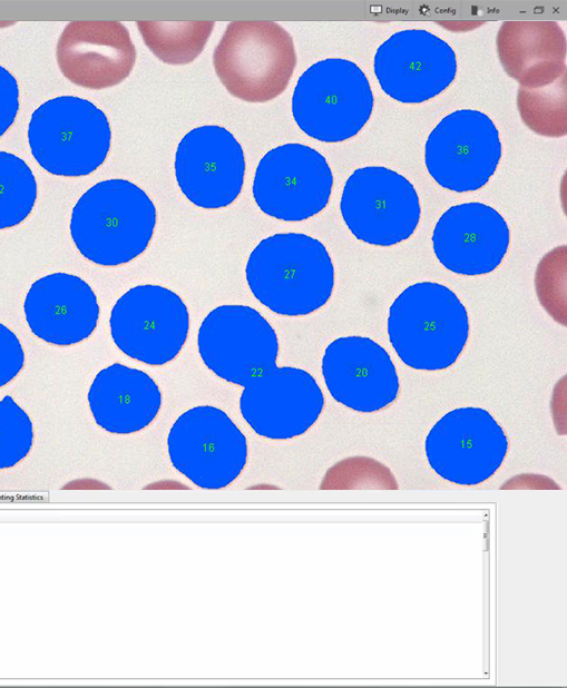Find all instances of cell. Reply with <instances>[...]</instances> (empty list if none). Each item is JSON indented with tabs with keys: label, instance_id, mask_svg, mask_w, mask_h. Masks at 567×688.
I'll use <instances>...</instances> for the list:
<instances>
[{
	"label": "cell",
	"instance_id": "obj_1",
	"mask_svg": "<svg viewBox=\"0 0 567 688\" xmlns=\"http://www.w3.org/2000/svg\"><path fill=\"white\" fill-rule=\"evenodd\" d=\"M245 278L261 304L284 316H304L324 306L335 282L326 247L300 233L262 239L248 256Z\"/></svg>",
	"mask_w": 567,
	"mask_h": 688
},
{
	"label": "cell",
	"instance_id": "obj_2",
	"mask_svg": "<svg viewBox=\"0 0 567 688\" xmlns=\"http://www.w3.org/2000/svg\"><path fill=\"white\" fill-rule=\"evenodd\" d=\"M156 208L147 194L125 179L89 188L71 212L70 235L80 254L100 266L129 263L148 247Z\"/></svg>",
	"mask_w": 567,
	"mask_h": 688
},
{
	"label": "cell",
	"instance_id": "obj_3",
	"mask_svg": "<svg viewBox=\"0 0 567 688\" xmlns=\"http://www.w3.org/2000/svg\"><path fill=\"white\" fill-rule=\"evenodd\" d=\"M390 343L401 361L419 371L444 370L458 360L470 332L465 305L449 287L418 282L390 306Z\"/></svg>",
	"mask_w": 567,
	"mask_h": 688
},
{
	"label": "cell",
	"instance_id": "obj_4",
	"mask_svg": "<svg viewBox=\"0 0 567 688\" xmlns=\"http://www.w3.org/2000/svg\"><path fill=\"white\" fill-rule=\"evenodd\" d=\"M213 65L234 97L248 102L268 101L284 91L293 75V39L273 21H234L214 50Z\"/></svg>",
	"mask_w": 567,
	"mask_h": 688
},
{
	"label": "cell",
	"instance_id": "obj_5",
	"mask_svg": "<svg viewBox=\"0 0 567 688\" xmlns=\"http://www.w3.org/2000/svg\"><path fill=\"white\" fill-rule=\"evenodd\" d=\"M373 94L361 68L346 59L315 62L299 78L292 114L301 130L325 142L355 136L373 110Z\"/></svg>",
	"mask_w": 567,
	"mask_h": 688
},
{
	"label": "cell",
	"instance_id": "obj_6",
	"mask_svg": "<svg viewBox=\"0 0 567 688\" xmlns=\"http://www.w3.org/2000/svg\"><path fill=\"white\" fill-rule=\"evenodd\" d=\"M37 163L57 176H85L106 159L111 129L106 115L89 100L61 96L39 106L28 126Z\"/></svg>",
	"mask_w": 567,
	"mask_h": 688
},
{
	"label": "cell",
	"instance_id": "obj_7",
	"mask_svg": "<svg viewBox=\"0 0 567 688\" xmlns=\"http://www.w3.org/2000/svg\"><path fill=\"white\" fill-rule=\"evenodd\" d=\"M167 450L174 468L204 489L229 485L247 461L245 435L223 410L212 405L180 414L169 430Z\"/></svg>",
	"mask_w": 567,
	"mask_h": 688
},
{
	"label": "cell",
	"instance_id": "obj_8",
	"mask_svg": "<svg viewBox=\"0 0 567 688\" xmlns=\"http://www.w3.org/2000/svg\"><path fill=\"white\" fill-rule=\"evenodd\" d=\"M109 326L114 343L124 354L148 365H164L184 347L189 312L174 291L137 285L117 299Z\"/></svg>",
	"mask_w": 567,
	"mask_h": 688
},
{
	"label": "cell",
	"instance_id": "obj_9",
	"mask_svg": "<svg viewBox=\"0 0 567 688\" xmlns=\"http://www.w3.org/2000/svg\"><path fill=\"white\" fill-rule=\"evenodd\" d=\"M340 210L350 232L374 246H392L409 238L421 214L413 185L382 166L359 168L348 178Z\"/></svg>",
	"mask_w": 567,
	"mask_h": 688
},
{
	"label": "cell",
	"instance_id": "obj_10",
	"mask_svg": "<svg viewBox=\"0 0 567 688\" xmlns=\"http://www.w3.org/2000/svg\"><path fill=\"white\" fill-rule=\"evenodd\" d=\"M508 438L485 409L466 406L446 413L429 431L424 450L431 469L459 485H478L504 463Z\"/></svg>",
	"mask_w": 567,
	"mask_h": 688
},
{
	"label": "cell",
	"instance_id": "obj_11",
	"mask_svg": "<svg viewBox=\"0 0 567 688\" xmlns=\"http://www.w3.org/2000/svg\"><path fill=\"white\" fill-rule=\"evenodd\" d=\"M501 157L493 121L483 112L460 109L446 116L430 132L424 163L443 188L467 193L485 186Z\"/></svg>",
	"mask_w": 567,
	"mask_h": 688
},
{
	"label": "cell",
	"instance_id": "obj_12",
	"mask_svg": "<svg viewBox=\"0 0 567 688\" xmlns=\"http://www.w3.org/2000/svg\"><path fill=\"white\" fill-rule=\"evenodd\" d=\"M333 175L326 159L302 144H285L260 160L253 196L263 213L297 222L320 213L330 199Z\"/></svg>",
	"mask_w": 567,
	"mask_h": 688
},
{
	"label": "cell",
	"instance_id": "obj_13",
	"mask_svg": "<svg viewBox=\"0 0 567 688\" xmlns=\"http://www.w3.org/2000/svg\"><path fill=\"white\" fill-rule=\"evenodd\" d=\"M197 347L204 364L222 380L242 385L276 365L278 338L270 322L246 305H221L201 323Z\"/></svg>",
	"mask_w": 567,
	"mask_h": 688
},
{
	"label": "cell",
	"instance_id": "obj_14",
	"mask_svg": "<svg viewBox=\"0 0 567 688\" xmlns=\"http://www.w3.org/2000/svg\"><path fill=\"white\" fill-rule=\"evenodd\" d=\"M239 411L250 427L272 440H287L309 431L324 407L315 379L293 366H271L243 384Z\"/></svg>",
	"mask_w": 567,
	"mask_h": 688
},
{
	"label": "cell",
	"instance_id": "obj_15",
	"mask_svg": "<svg viewBox=\"0 0 567 688\" xmlns=\"http://www.w3.org/2000/svg\"><path fill=\"white\" fill-rule=\"evenodd\" d=\"M373 67L388 96L403 104H420L451 85L457 59L441 38L423 29H407L379 46Z\"/></svg>",
	"mask_w": 567,
	"mask_h": 688
},
{
	"label": "cell",
	"instance_id": "obj_16",
	"mask_svg": "<svg viewBox=\"0 0 567 688\" xmlns=\"http://www.w3.org/2000/svg\"><path fill=\"white\" fill-rule=\"evenodd\" d=\"M174 167L182 193L202 208L228 206L243 187V148L221 126L206 125L188 131L178 144Z\"/></svg>",
	"mask_w": 567,
	"mask_h": 688
},
{
	"label": "cell",
	"instance_id": "obj_17",
	"mask_svg": "<svg viewBox=\"0 0 567 688\" xmlns=\"http://www.w3.org/2000/svg\"><path fill=\"white\" fill-rule=\"evenodd\" d=\"M322 375L332 397L344 406L372 413L391 404L400 382L388 352L370 337L332 341L322 357Z\"/></svg>",
	"mask_w": 567,
	"mask_h": 688
},
{
	"label": "cell",
	"instance_id": "obj_18",
	"mask_svg": "<svg viewBox=\"0 0 567 688\" xmlns=\"http://www.w3.org/2000/svg\"><path fill=\"white\" fill-rule=\"evenodd\" d=\"M510 232L504 217L481 203H465L447 209L438 219L432 246L438 261L459 275L495 271L505 257Z\"/></svg>",
	"mask_w": 567,
	"mask_h": 688
},
{
	"label": "cell",
	"instance_id": "obj_19",
	"mask_svg": "<svg viewBox=\"0 0 567 688\" xmlns=\"http://www.w3.org/2000/svg\"><path fill=\"white\" fill-rule=\"evenodd\" d=\"M56 57L63 76L77 86L105 89L131 72L136 49L117 21H72L59 37Z\"/></svg>",
	"mask_w": 567,
	"mask_h": 688
},
{
	"label": "cell",
	"instance_id": "obj_20",
	"mask_svg": "<svg viewBox=\"0 0 567 688\" xmlns=\"http://www.w3.org/2000/svg\"><path fill=\"white\" fill-rule=\"evenodd\" d=\"M23 309L30 331L59 346L88 338L99 318L98 299L90 285L68 273H52L33 282Z\"/></svg>",
	"mask_w": 567,
	"mask_h": 688
},
{
	"label": "cell",
	"instance_id": "obj_21",
	"mask_svg": "<svg viewBox=\"0 0 567 688\" xmlns=\"http://www.w3.org/2000/svg\"><path fill=\"white\" fill-rule=\"evenodd\" d=\"M95 422L114 434H130L149 425L162 406V392L145 372L114 363L99 371L88 391Z\"/></svg>",
	"mask_w": 567,
	"mask_h": 688
},
{
	"label": "cell",
	"instance_id": "obj_22",
	"mask_svg": "<svg viewBox=\"0 0 567 688\" xmlns=\"http://www.w3.org/2000/svg\"><path fill=\"white\" fill-rule=\"evenodd\" d=\"M145 45L160 60L172 65L193 61L203 50L213 21H137Z\"/></svg>",
	"mask_w": 567,
	"mask_h": 688
},
{
	"label": "cell",
	"instance_id": "obj_23",
	"mask_svg": "<svg viewBox=\"0 0 567 688\" xmlns=\"http://www.w3.org/2000/svg\"><path fill=\"white\" fill-rule=\"evenodd\" d=\"M37 198V183L29 166L13 154L0 151V229L23 222Z\"/></svg>",
	"mask_w": 567,
	"mask_h": 688
},
{
	"label": "cell",
	"instance_id": "obj_24",
	"mask_svg": "<svg viewBox=\"0 0 567 688\" xmlns=\"http://www.w3.org/2000/svg\"><path fill=\"white\" fill-rule=\"evenodd\" d=\"M33 426L27 412L7 395L0 401V470L27 458L33 444Z\"/></svg>",
	"mask_w": 567,
	"mask_h": 688
},
{
	"label": "cell",
	"instance_id": "obj_25",
	"mask_svg": "<svg viewBox=\"0 0 567 688\" xmlns=\"http://www.w3.org/2000/svg\"><path fill=\"white\" fill-rule=\"evenodd\" d=\"M25 365L23 347L17 335L0 323V387L12 381Z\"/></svg>",
	"mask_w": 567,
	"mask_h": 688
},
{
	"label": "cell",
	"instance_id": "obj_26",
	"mask_svg": "<svg viewBox=\"0 0 567 688\" xmlns=\"http://www.w3.org/2000/svg\"><path fill=\"white\" fill-rule=\"evenodd\" d=\"M18 109V82L11 72L0 66V137L12 125Z\"/></svg>",
	"mask_w": 567,
	"mask_h": 688
}]
</instances>
